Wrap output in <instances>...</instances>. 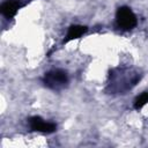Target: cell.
<instances>
[{
    "instance_id": "3",
    "label": "cell",
    "mask_w": 148,
    "mask_h": 148,
    "mask_svg": "<svg viewBox=\"0 0 148 148\" xmlns=\"http://www.w3.org/2000/svg\"><path fill=\"white\" fill-rule=\"evenodd\" d=\"M29 124L32 131H37V132H42V133H53L57 130L56 124L53 123H49L45 121L44 119H42L40 117H31L29 119Z\"/></svg>"
},
{
    "instance_id": "1",
    "label": "cell",
    "mask_w": 148,
    "mask_h": 148,
    "mask_svg": "<svg viewBox=\"0 0 148 148\" xmlns=\"http://www.w3.org/2000/svg\"><path fill=\"white\" fill-rule=\"evenodd\" d=\"M43 82L47 88L59 90L67 84L68 75L62 69H52V71L45 73V75L43 77Z\"/></svg>"
},
{
    "instance_id": "2",
    "label": "cell",
    "mask_w": 148,
    "mask_h": 148,
    "mask_svg": "<svg viewBox=\"0 0 148 148\" xmlns=\"http://www.w3.org/2000/svg\"><path fill=\"white\" fill-rule=\"evenodd\" d=\"M117 25L121 30H131L136 25V16L131 10L130 7H119L116 14Z\"/></svg>"
},
{
    "instance_id": "6",
    "label": "cell",
    "mask_w": 148,
    "mask_h": 148,
    "mask_svg": "<svg viewBox=\"0 0 148 148\" xmlns=\"http://www.w3.org/2000/svg\"><path fill=\"white\" fill-rule=\"evenodd\" d=\"M148 103V91H143L142 94H140L135 101H134V108L136 110H140L141 108H143L146 104Z\"/></svg>"
},
{
    "instance_id": "5",
    "label": "cell",
    "mask_w": 148,
    "mask_h": 148,
    "mask_svg": "<svg viewBox=\"0 0 148 148\" xmlns=\"http://www.w3.org/2000/svg\"><path fill=\"white\" fill-rule=\"evenodd\" d=\"M88 30V28L86 25H79V24H73L69 27L68 31H67V35H66V38L64 39V43H68L73 39H76V38H80L83 34H86V31Z\"/></svg>"
},
{
    "instance_id": "4",
    "label": "cell",
    "mask_w": 148,
    "mask_h": 148,
    "mask_svg": "<svg viewBox=\"0 0 148 148\" xmlns=\"http://www.w3.org/2000/svg\"><path fill=\"white\" fill-rule=\"evenodd\" d=\"M20 8H21L20 0H7L1 5V13L7 18H12L15 16V14Z\"/></svg>"
}]
</instances>
